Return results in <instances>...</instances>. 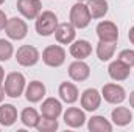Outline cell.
<instances>
[{"label":"cell","mask_w":134,"mask_h":132,"mask_svg":"<svg viewBox=\"0 0 134 132\" xmlns=\"http://www.w3.org/2000/svg\"><path fill=\"white\" fill-rule=\"evenodd\" d=\"M58 27V17L52 11H42L36 17V31L39 36H50Z\"/></svg>","instance_id":"obj_3"},{"label":"cell","mask_w":134,"mask_h":132,"mask_svg":"<svg viewBox=\"0 0 134 132\" xmlns=\"http://www.w3.org/2000/svg\"><path fill=\"white\" fill-rule=\"evenodd\" d=\"M25 97L30 103H39L45 97V86L41 81H31L25 89Z\"/></svg>","instance_id":"obj_16"},{"label":"cell","mask_w":134,"mask_h":132,"mask_svg":"<svg viewBox=\"0 0 134 132\" xmlns=\"http://www.w3.org/2000/svg\"><path fill=\"white\" fill-rule=\"evenodd\" d=\"M130 68H131V67H128L126 64H123V62H120V61L117 59V61H114V62L109 64L108 73H109V76H111L114 81H125V79L130 76Z\"/></svg>","instance_id":"obj_17"},{"label":"cell","mask_w":134,"mask_h":132,"mask_svg":"<svg viewBox=\"0 0 134 132\" xmlns=\"http://www.w3.org/2000/svg\"><path fill=\"white\" fill-rule=\"evenodd\" d=\"M97 36L100 40H108V42H117L119 39V28L114 22L104 20L97 25Z\"/></svg>","instance_id":"obj_11"},{"label":"cell","mask_w":134,"mask_h":132,"mask_svg":"<svg viewBox=\"0 0 134 132\" xmlns=\"http://www.w3.org/2000/svg\"><path fill=\"white\" fill-rule=\"evenodd\" d=\"M87 8H89V13H91L92 19H101L108 14L109 5H108L106 0H89Z\"/></svg>","instance_id":"obj_21"},{"label":"cell","mask_w":134,"mask_h":132,"mask_svg":"<svg viewBox=\"0 0 134 132\" xmlns=\"http://www.w3.org/2000/svg\"><path fill=\"white\" fill-rule=\"evenodd\" d=\"M55 37H56V40L59 42V44H63V45H67V44H72L73 40H75V27L72 25V23H58V27H56V30H55Z\"/></svg>","instance_id":"obj_13"},{"label":"cell","mask_w":134,"mask_h":132,"mask_svg":"<svg viewBox=\"0 0 134 132\" xmlns=\"http://www.w3.org/2000/svg\"><path fill=\"white\" fill-rule=\"evenodd\" d=\"M14 53V48H13V44L9 40H5V39H0V61H8Z\"/></svg>","instance_id":"obj_26"},{"label":"cell","mask_w":134,"mask_h":132,"mask_svg":"<svg viewBox=\"0 0 134 132\" xmlns=\"http://www.w3.org/2000/svg\"><path fill=\"white\" fill-rule=\"evenodd\" d=\"M119 61L126 64L128 67H134V50H122L119 55Z\"/></svg>","instance_id":"obj_27"},{"label":"cell","mask_w":134,"mask_h":132,"mask_svg":"<svg viewBox=\"0 0 134 132\" xmlns=\"http://www.w3.org/2000/svg\"><path fill=\"white\" fill-rule=\"evenodd\" d=\"M63 112V104L61 101L56 98H47L42 101V106H41V113L44 118H53V120H58V117L61 115Z\"/></svg>","instance_id":"obj_12"},{"label":"cell","mask_w":134,"mask_h":132,"mask_svg":"<svg viewBox=\"0 0 134 132\" xmlns=\"http://www.w3.org/2000/svg\"><path fill=\"white\" fill-rule=\"evenodd\" d=\"M69 51H70V55H72L75 59H81V61H83V59H86V58L92 53V45H91V42H87V40H84V39H80V40L72 42Z\"/></svg>","instance_id":"obj_15"},{"label":"cell","mask_w":134,"mask_h":132,"mask_svg":"<svg viewBox=\"0 0 134 132\" xmlns=\"http://www.w3.org/2000/svg\"><path fill=\"white\" fill-rule=\"evenodd\" d=\"M87 128L91 132H111L112 131V124L101 115H95L89 120Z\"/></svg>","instance_id":"obj_22"},{"label":"cell","mask_w":134,"mask_h":132,"mask_svg":"<svg viewBox=\"0 0 134 132\" xmlns=\"http://www.w3.org/2000/svg\"><path fill=\"white\" fill-rule=\"evenodd\" d=\"M101 98L111 104H120L126 98V92L119 84H104L101 89Z\"/></svg>","instance_id":"obj_7"},{"label":"cell","mask_w":134,"mask_h":132,"mask_svg":"<svg viewBox=\"0 0 134 132\" xmlns=\"http://www.w3.org/2000/svg\"><path fill=\"white\" fill-rule=\"evenodd\" d=\"M128 39H130V42L134 45V27L130 28V33H128Z\"/></svg>","instance_id":"obj_29"},{"label":"cell","mask_w":134,"mask_h":132,"mask_svg":"<svg viewBox=\"0 0 134 132\" xmlns=\"http://www.w3.org/2000/svg\"><path fill=\"white\" fill-rule=\"evenodd\" d=\"M39 58H41V55H39L37 48L33 45H22L17 48V53H16V61L22 67H31L37 64Z\"/></svg>","instance_id":"obj_5"},{"label":"cell","mask_w":134,"mask_h":132,"mask_svg":"<svg viewBox=\"0 0 134 132\" xmlns=\"http://www.w3.org/2000/svg\"><path fill=\"white\" fill-rule=\"evenodd\" d=\"M6 22H8V19H6V14L0 9V31L2 30H5V27H6Z\"/></svg>","instance_id":"obj_28"},{"label":"cell","mask_w":134,"mask_h":132,"mask_svg":"<svg viewBox=\"0 0 134 132\" xmlns=\"http://www.w3.org/2000/svg\"><path fill=\"white\" fill-rule=\"evenodd\" d=\"M111 118H112V123L117 124V126H126L131 123L133 120V113L128 107H115L111 113Z\"/></svg>","instance_id":"obj_20"},{"label":"cell","mask_w":134,"mask_h":132,"mask_svg":"<svg viewBox=\"0 0 134 132\" xmlns=\"http://www.w3.org/2000/svg\"><path fill=\"white\" fill-rule=\"evenodd\" d=\"M101 104V93L97 89H87L81 95V107L87 112H94Z\"/></svg>","instance_id":"obj_9"},{"label":"cell","mask_w":134,"mask_h":132,"mask_svg":"<svg viewBox=\"0 0 134 132\" xmlns=\"http://www.w3.org/2000/svg\"><path fill=\"white\" fill-rule=\"evenodd\" d=\"M17 9L25 19L34 20L42 13V3L41 0H17Z\"/></svg>","instance_id":"obj_8"},{"label":"cell","mask_w":134,"mask_h":132,"mask_svg":"<svg viewBox=\"0 0 134 132\" xmlns=\"http://www.w3.org/2000/svg\"><path fill=\"white\" fill-rule=\"evenodd\" d=\"M5 31H6V36L9 39H13V40H22L27 36V33H28V27H27L25 20H22L20 17H11L6 22Z\"/></svg>","instance_id":"obj_6"},{"label":"cell","mask_w":134,"mask_h":132,"mask_svg":"<svg viewBox=\"0 0 134 132\" xmlns=\"http://www.w3.org/2000/svg\"><path fill=\"white\" fill-rule=\"evenodd\" d=\"M89 75H91V67L81 59H76L75 62H72L69 65V76H70V79H73L76 82L86 81L89 78Z\"/></svg>","instance_id":"obj_10"},{"label":"cell","mask_w":134,"mask_h":132,"mask_svg":"<svg viewBox=\"0 0 134 132\" xmlns=\"http://www.w3.org/2000/svg\"><path fill=\"white\" fill-rule=\"evenodd\" d=\"M16 120H17V109L13 104H2L0 106V124L13 126Z\"/></svg>","instance_id":"obj_18"},{"label":"cell","mask_w":134,"mask_h":132,"mask_svg":"<svg viewBox=\"0 0 134 132\" xmlns=\"http://www.w3.org/2000/svg\"><path fill=\"white\" fill-rule=\"evenodd\" d=\"M59 97L61 99L67 103V104H73L78 97H80V93H78V89H76V86L75 84H72V82H63L61 86H59Z\"/></svg>","instance_id":"obj_19"},{"label":"cell","mask_w":134,"mask_h":132,"mask_svg":"<svg viewBox=\"0 0 134 132\" xmlns=\"http://www.w3.org/2000/svg\"><path fill=\"white\" fill-rule=\"evenodd\" d=\"M76 2H83L84 3V2H89V0H76Z\"/></svg>","instance_id":"obj_33"},{"label":"cell","mask_w":134,"mask_h":132,"mask_svg":"<svg viewBox=\"0 0 134 132\" xmlns=\"http://www.w3.org/2000/svg\"><path fill=\"white\" fill-rule=\"evenodd\" d=\"M115 53V42H108V40H100L97 45V56L98 59L106 62L109 61Z\"/></svg>","instance_id":"obj_23"},{"label":"cell","mask_w":134,"mask_h":132,"mask_svg":"<svg viewBox=\"0 0 134 132\" xmlns=\"http://www.w3.org/2000/svg\"><path fill=\"white\" fill-rule=\"evenodd\" d=\"M69 19H70V23L78 28V30H83L86 28L92 17H91V13H89V8L87 5H84L83 2H76L72 8H70V14H69Z\"/></svg>","instance_id":"obj_1"},{"label":"cell","mask_w":134,"mask_h":132,"mask_svg":"<svg viewBox=\"0 0 134 132\" xmlns=\"http://www.w3.org/2000/svg\"><path fill=\"white\" fill-rule=\"evenodd\" d=\"M3 79H5V70L0 67V84L3 82Z\"/></svg>","instance_id":"obj_32"},{"label":"cell","mask_w":134,"mask_h":132,"mask_svg":"<svg viewBox=\"0 0 134 132\" xmlns=\"http://www.w3.org/2000/svg\"><path fill=\"white\" fill-rule=\"evenodd\" d=\"M64 123L69 128H81L86 123V113L78 107H69L64 112Z\"/></svg>","instance_id":"obj_14"},{"label":"cell","mask_w":134,"mask_h":132,"mask_svg":"<svg viewBox=\"0 0 134 132\" xmlns=\"http://www.w3.org/2000/svg\"><path fill=\"white\" fill-rule=\"evenodd\" d=\"M42 61L48 67H61L66 62V50L59 45H48L42 51Z\"/></svg>","instance_id":"obj_4"},{"label":"cell","mask_w":134,"mask_h":132,"mask_svg":"<svg viewBox=\"0 0 134 132\" xmlns=\"http://www.w3.org/2000/svg\"><path fill=\"white\" fill-rule=\"evenodd\" d=\"M3 2H5V0H0V5H2V3H3Z\"/></svg>","instance_id":"obj_34"},{"label":"cell","mask_w":134,"mask_h":132,"mask_svg":"<svg viewBox=\"0 0 134 132\" xmlns=\"http://www.w3.org/2000/svg\"><path fill=\"white\" fill-rule=\"evenodd\" d=\"M25 90V76L19 71H11L5 78V93L9 98H19Z\"/></svg>","instance_id":"obj_2"},{"label":"cell","mask_w":134,"mask_h":132,"mask_svg":"<svg viewBox=\"0 0 134 132\" xmlns=\"http://www.w3.org/2000/svg\"><path fill=\"white\" fill-rule=\"evenodd\" d=\"M130 106H131V107L134 109V90L131 92V93H130Z\"/></svg>","instance_id":"obj_31"},{"label":"cell","mask_w":134,"mask_h":132,"mask_svg":"<svg viewBox=\"0 0 134 132\" xmlns=\"http://www.w3.org/2000/svg\"><path fill=\"white\" fill-rule=\"evenodd\" d=\"M36 129L39 132H55L58 129V120H53V118H41Z\"/></svg>","instance_id":"obj_25"},{"label":"cell","mask_w":134,"mask_h":132,"mask_svg":"<svg viewBox=\"0 0 134 132\" xmlns=\"http://www.w3.org/2000/svg\"><path fill=\"white\" fill-rule=\"evenodd\" d=\"M5 95H6V93H5V87H2V84H0V103L3 101Z\"/></svg>","instance_id":"obj_30"},{"label":"cell","mask_w":134,"mask_h":132,"mask_svg":"<svg viewBox=\"0 0 134 132\" xmlns=\"http://www.w3.org/2000/svg\"><path fill=\"white\" fill-rule=\"evenodd\" d=\"M39 120H41V117H39L37 110L33 109V107H27V109H24L22 113H20V121H22L24 126H27V128H36L37 123H39Z\"/></svg>","instance_id":"obj_24"}]
</instances>
